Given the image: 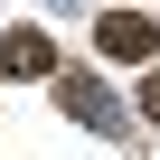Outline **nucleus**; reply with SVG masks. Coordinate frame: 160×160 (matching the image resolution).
Masks as SVG:
<instances>
[{"mask_svg": "<svg viewBox=\"0 0 160 160\" xmlns=\"http://www.w3.org/2000/svg\"><path fill=\"white\" fill-rule=\"evenodd\" d=\"M57 104H66L75 122H94V132H122V104L94 85V75H57Z\"/></svg>", "mask_w": 160, "mask_h": 160, "instance_id": "1", "label": "nucleus"}, {"mask_svg": "<svg viewBox=\"0 0 160 160\" xmlns=\"http://www.w3.org/2000/svg\"><path fill=\"white\" fill-rule=\"evenodd\" d=\"M94 38H104V57H151V47H160L151 10H104V28H94Z\"/></svg>", "mask_w": 160, "mask_h": 160, "instance_id": "2", "label": "nucleus"}, {"mask_svg": "<svg viewBox=\"0 0 160 160\" xmlns=\"http://www.w3.org/2000/svg\"><path fill=\"white\" fill-rule=\"evenodd\" d=\"M0 75H57V47H47L38 28H19V38H0Z\"/></svg>", "mask_w": 160, "mask_h": 160, "instance_id": "3", "label": "nucleus"}, {"mask_svg": "<svg viewBox=\"0 0 160 160\" xmlns=\"http://www.w3.org/2000/svg\"><path fill=\"white\" fill-rule=\"evenodd\" d=\"M141 113H151V122H160V75H151V85H141Z\"/></svg>", "mask_w": 160, "mask_h": 160, "instance_id": "4", "label": "nucleus"}]
</instances>
